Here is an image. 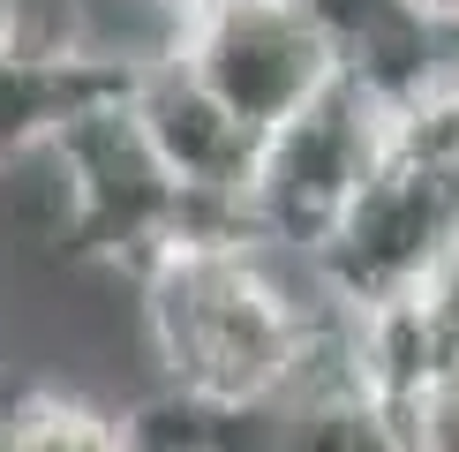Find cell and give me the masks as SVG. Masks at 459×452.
I'll return each mask as SVG.
<instances>
[{
	"mask_svg": "<svg viewBox=\"0 0 459 452\" xmlns=\"http://www.w3.org/2000/svg\"><path fill=\"white\" fill-rule=\"evenodd\" d=\"M143 53L91 46L68 0H0V174L46 159L83 113L136 91Z\"/></svg>",
	"mask_w": 459,
	"mask_h": 452,
	"instance_id": "cell-6",
	"label": "cell"
},
{
	"mask_svg": "<svg viewBox=\"0 0 459 452\" xmlns=\"http://www.w3.org/2000/svg\"><path fill=\"white\" fill-rule=\"evenodd\" d=\"M128 106H136L151 151L174 166V181L212 219H226V226L248 234V181H256V151H264L256 128H248L188 61H174V53H143ZM248 241H256V234H248Z\"/></svg>",
	"mask_w": 459,
	"mask_h": 452,
	"instance_id": "cell-7",
	"label": "cell"
},
{
	"mask_svg": "<svg viewBox=\"0 0 459 452\" xmlns=\"http://www.w3.org/2000/svg\"><path fill=\"white\" fill-rule=\"evenodd\" d=\"M0 452H136V438L75 392H23L0 407Z\"/></svg>",
	"mask_w": 459,
	"mask_h": 452,
	"instance_id": "cell-9",
	"label": "cell"
},
{
	"mask_svg": "<svg viewBox=\"0 0 459 452\" xmlns=\"http://www.w3.org/2000/svg\"><path fill=\"white\" fill-rule=\"evenodd\" d=\"M264 452H407L392 400L369 392L347 362V317H339L332 347L316 354V369L279 407H264Z\"/></svg>",
	"mask_w": 459,
	"mask_h": 452,
	"instance_id": "cell-8",
	"label": "cell"
},
{
	"mask_svg": "<svg viewBox=\"0 0 459 452\" xmlns=\"http://www.w3.org/2000/svg\"><path fill=\"white\" fill-rule=\"evenodd\" d=\"M136 287L166 385L212 414L279 407L339 332V309L309 272L294 279V264L256 241H181Z\"/></svg>",
	"mask_w": 459,
	"mask_h": 452,
	"instance_id": "cell-1",
	"label": "cell"
},
{
	"mask_svg": "<svg viewBox=\"0 0 459 452\" xmlns=\"http://www.w3.org/2000/svg\"><path fill=\"white\" fill-rule=\"evenodd\" d=\"M399 8H414L429 30H445V38H459V0H399Z\"/></svg>",
	"mask_w": 459,
	"mask_h": 452,
	"instance_id": "cell-12",
	"label": "cell"
},
{
	"mask_svg": "<svg viewBox=\"0 0 459 452\" xmlns=\"http://www.w3.org/2000/svg\"><path fill=\"white\" fill-rule=\"evenodd\" d=\"M399 113L407 106H392L361 75H332L294 121H279L256 151V181H248V234H256V249L309 264L339 234V219L361 204L377 166L392 159Z\"/></svg>",
	"mask_w": 459,
	"mask_h": 452,
	"instance_id": "cell-4",
	"label": "cell"
},
{
	"mask_svg": "<svg viewBox=\"0 0 459 452\" xmlns=\"http://www.w3.org/2000/svg\"><path fill=\"white\" fill-rule=\"evenodd\" d=\"M166 53L196 68L256 136L294 121L339 75L332 30L309 0H196L174 23Z\"/></svg>",
	"mask_w": 459,
	"mask_h": 452,
	"instance_id": "cell-5",
	"label": "cell"
},
{
	"mask_svg": "<svg viewBox=\"0 0 459 452\" xmlns=\"http://www.w3.org/2000/svg\"><path fill=\"white\" fill-rule=\"evenodd\" d=\"M414 301H422V317L437 325L445 354H459V256H452V264H445V272H437V279H429V287L414 294Z\"/></svg>",
	"mask_w": 459,
	"mask_h": 452,
	"instance_id": "cell-11",
	"label": "cell"
},
{
	"mask_svg": "<svg viewBox=\"0 0 459 452\" xmlns=\"http://www.w3.org/2000/svg\"><path fill=\"white\" fill-rule=\"evenodd\" d=\"M459 256V121L445 83L399 113V143L339 219V234L301 264L339 317L414 301Z\"/></svg>",
	"mask_w": 459,
	"mask_h": 452,
	"instance_id": "cell-2",
	"label": "cell"
},
{
	"mask_svg": "<svg viewBox=\"0 0 459 452\" xmlns=\"http://www.w3.org/2000/svg\"><path fill=\"white\" fill-rule=\"evenodd\" d=\"M407 452H459V362L429 369L407 400H392Z\"/></svg>",
	"mask_w": 459,
	"mask_h": 452,
	"instance_id": "cell-10",
	"label": "cell"
},
{
	"mask_svg": "<svg viewBox=\"0 0 459 452\" xmlns=\"http://www.w3.org/2000/svg\"><path fill=\"white\" fill-rule=\"evenodd\" d=\"M46 166H53V188H61V241L75 256H99L128 279H143L181 241H248L241 226L212 219L174 181V166L151 151L128 99L83 113L46 151Z\"/></svg>",
	"mask_w": 459,
	"mask_h": 452,
	"instance_id": "cell-3",
	"label": "cell"
}]
</instances>
